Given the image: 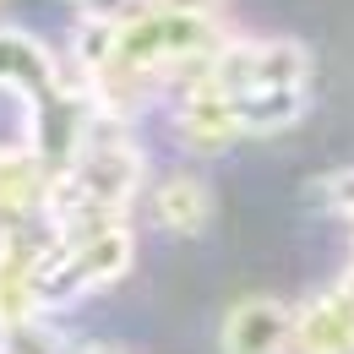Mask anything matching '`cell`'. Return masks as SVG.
Segmentation results:
<instances>
[{
  "label": "cell",
  "mask_w": 354,
  "mask_h": 354,
  "mask_svg": "<svg viewBox=\"0 0 354 354\" xmlns=\"http://www.w3.org/2000/svg\"><path fill=\"white\" fill-rule=\"evenodd\" d=\"M316 98V60L283 33H229L218 55L175 88L169 126L196 158H218L245 142H272L295 131Z\"/></svg>",
  "instance_id": "1"
},
{
  "label": "cell",
  "mask_w": 354,
  "mask_h": 354,
  "mask_svg": "<svg viewBox=\"0 0 354 354\" xmlns=\"http://www.w3.org/2000/svg\"><path fill=\"white\" fill-rule=\"evenodd\" d=\"M234 33L229 0H142L120 28L77 33L71 28V66L88 93L115 115H142L153 104H169L218 44Z\"/></svg>",
  "instance_id": "2"
},
{
  "label": "cell",
  "mask_w": 354,
  "mask_h": 354,
  "mask_svg": "<svg viewBox=\"0 0 354 354\" xmlns=\"http://www.w3.org/2000/svg\"><path fill=\"white\" fill-rule=\"evenodd\" d=\"M147 180H153V158L136 136V120L104 109L93 120V131L82 136V147L55 169V218L60 223L136 218Z\"/></svg>",
  "instance_id": "3"
},
{
  "label": "cell",
  "mask_w": 354,
  "mask_h": 354,
  "mask_svg": "<svg viewBox=\"0 0 354 354\" xmlns=\"http://www.w3.org/2000/svg\"><path fill=\"white\" fill-rule=\"evenodd\" d=\"M60 223V218H55ZM136 262V218L115 223H60L55 251L44 262V306L49 316L71 310L77 300H93L115 289Z\"/></svg>",
  "instance_id": "4"
},
{
  "label": "cell",
  "mask_w": 354,
  "mask_h": 354,
  "mask_svg": "<svg viewBox=\"0 0 354 354\" xmlns=\"http://www.w3.org/2000/svg\"><path fill=\"white\" fill-rule=\"evenodd\" d=\"M55 218V169L33 142H0V229Z\"/></svg>",
  "instance_id": "5"
},
{
  "label": "cell",
  "mask_w": 354,
  "mask_h": 354,
  "mask_svg": "<svg viewBox=\"0 0 354 354\" xmlns=\"http://www.w3.org/2000/svg\"><path fill=\"white\" fill-rule=\"evenodd\" d=\"M213 185L196 175V169H153L147 191H142V207L136 218H147L153 229L175 234V240H191L213 223Z\"/></svg>",
  "instance_id": "6"
},
{
  "label": "cell",
  "mask_w": 354,
  "mask_h": 354,
  "mask_svg": "<svg viewBox=\"0 0 354 354\" xmlns=\"http://www.w3.org/2000/svg\"><path fill=\"white\" fill-rule=\"evenodd\" d=\"M218 354H295V300L240 295L218 322Z\"/></svg>",
  "instance_id": "7"
},
{
  "label": "cell",
  "mask_w": 354,
  "mask_h": 354,
  "mask_svg": "<svg viewBox=\"0 0 354 354\" xmlns=\"http://www.w3.org/2000/svg\"><path fill=\"white\" fill-rule=\"evenodd\" d=\"M295 354H354V267L295 306Z\"/></svg>",
  "instance_id": "8"
},
{
  "label": "cell",
  "mask_w": 354,
  "mask_h": 354,
  "mask_svg": "<svg viewBox=\"0 0 354 354\" xmlns=\"http://www.w3.org/2000/svg\"><path fill=\"white\" fill-rule=\"evenodd\" d=\"M310 196H316V207H322L327 218H338L344 229H354V164H344V169H327V175H316Z\"/></svg>",
  "instance_id": "9"
},
{
  "label": "cell",
  "mask_w": 354,
  "mask_h": 354,
  "mask_svg": "<svg viewBox=\"0 0 354 354\" xmlns=\"http://www.w3.org/2000/svg\"><path fill=\"white\" fill-rule=\"evenodd\" d=\"M66 6H71L77 33H104V28H120L142 0H66Z\"/></svg>",
  "instance_id": "10"
},
{
  "label": "cell",
  "mask_w": 354,
  "mask_h": 354,
  "mask_svg": "<svg viewBox=\"0 0 354 354\" xmlns=\"http://www.w3.org/2000/svg\"><path fill=\"white\" fill-rule=\"evenodd\" d=\"M82 354H126V349H109V344H88Z\"/></svg>",
  "instance_id": "11"
}]
</instances>
